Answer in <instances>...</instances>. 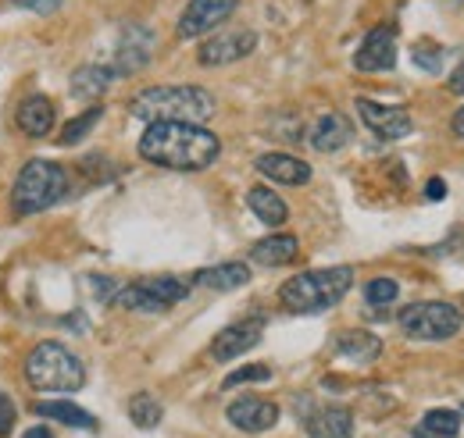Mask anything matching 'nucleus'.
Instances as JSON below:
<instances>
[{
	"label": "nucleus",
	"instance_id": "nucleus-1",
	"mask_svg": "<svg viewBox=\"0 0 464 438\" xmlns=\"http://www.w3.org/2000/svg\"><path fill=\"white\" fill-rule=\"evenodd\" d=\"M222 139L204 125L186 121H154L140 136V157L172 171H204L218 161Z\"/></svg>",
	"mask_w": 464,
	"mask_h": 438
},
{
	"label": "nucleus",
	"instance_id": "nucleus-2",
	"mask_svg": "<svg viewBox=\"0 0 464 438\" xmlns=\"http://www.w3.org/2000/svg\"><path fill=\"white\" fill-rule=\"evenodd\" d=\"M129 114L154 125V121H186L204 125L215 114V97L200 86H150L132 97Z\"/></svg>",
	"mask_w": 464,
	"mask_h": 438
},
{
	"label": "nucleus",
	"instance_id": "nucleus-3",
	"mask_svg": "<svg viewBox=\"0 0 464 438\" xmlns=\"http://www.w3.org/2000/svg\"><path fill=\"white\" fill-rule=\"evenodd\" d=\"M350 285H353V268H347V264L293 274L279 289V303L286 314H322L347 296Z\"/></svg>",
	"mask_w": 464,
	"mask_h": 438
},
{
	"label": "nucleus",
	"instance_id": "nucleus-4",
	"mask_svg": "<svg viewBox=\"0 0 464 438\" xmlns=\"http://www.w3.org/2000/svg\"><path fill=\"white\" fill-rule=\"evenodd\" d=\"M64 193H68V171L58 161H40L36 157L18 171L14 189H11V207H14V214L29 218V214H40V211L54 207Z\"/></svg>",
	"mask_w": 464,
	"mask_h": 438
},
{
	"label": "nucleus",
	"instance_id": "nucleus-5",
	"mask_svg": "<svg viewBox=\"0 0 464 438\" xmlns=\"http://www.w3.org/2000/svg\"><path fill=\"white\" fill-rule=\"evenodd\" d=\"M25 378L33 388H44V392H79L86 385V367L68 346L47 338L29 353Z\"/></svg>",
	"mask_w": 464,
	"mask_h": 438
},
{
	"label": "nucleus",
	"instance_id": "nucleus-6",
	"mask_svg": "<svg viewBox=\"0 0 464 438\" xmlns=\"http://www.w3.org/2000/svg\"><path fill=\"white\" fill-rule=\"evenodd\" d=\"M397 325L407 338H418V342H443V338H454L461 331L464 318L454 303H407L404 310L397 314Z\"/></svg>",
	"mask_w": 464,
	"mask_h": 438
},
{
	"label": "nucleus",
	"instance_id": "nucleus-7",
	"mask_svg": "<svg viewBox=\"0 0 464 438\" xmlns=\"http://www.w3.org/2000/svg\"><path fill=\"white\" fill-rule=\"evenodd\" d=\"M393 64H397V29L393 25H375L361 40V47L353 54V68L357 71H390Z\"/></svg>",
	"mask_w": 464,
	"mask_h": 438
},
{
	"label": "nucleus",
	"instance_id": "nucleus-8",
	"mask_svg": "<svg viewBox=\"0 0 464 438\" xmlns=\"http://www.w3.org/2000/svg\"><path fill=\"white\" fill-rule=\"evenodd\" d=\"M239 0H189L182 18H179V36L182 40H197L211 29H218L232 11H236Z\"/></svg>",
	"mask_w": 464,
	"mask_h": 438
},
{
	"label": "nucleus",
	"instance_id": "nucleus-9",
	"mask_svg": "<svg viewBox=\"0 0 464 438\" xmlns=\"http://www.w3.org/2000/svg\"><path fill=\"white\" fill-rule=\"evenodd\" d=\"M229 424L246 432V435H261L268 428L279 424V406L272 399H261V395H239L236 403H229Z\"/></svg>",
	"mask_w": 464,
	"mask_h": 438
},
{
	"label": "nucleus",
	"instance_id": "nucleus-10",
	"mask_svg": "<svg viewBox=\"0 0 464 438\" xmlns=\"http://www.w3.org/2000/svg\"><path fill=\"white\" fill-rule=\"evenodd\" d=\"M254 47H257V33L239 29V33L204 40L200 51H197V61L208 64V68H222V64H232V61H243L246 54H254Z\"/></svg>",
	"mask_w": 464,
	"mask_h": 438
},
{
	"label": "nucleus",
	"instance_id": "nucleus-11",
	"mask_svg": "<svg viewBox=\"0 0 464 438\" xmlns=\"http://www.w3.org/2000/svg\"><path fill=\"white\" fill-rule=\"evenodd\" d=\"M357 114L379 139H404L414 129V121L404 108H386V104H375V100H364V97H357Z\"/></svg>",
	"mask_w": 464,
	"mask_h": 438
},
{
	"label": "nucleus",
	"instance_id": "nucleus-12",
	"mask_svg": "<svg viewBox=\"0 0 464 438\" xmlns=\"http://www.w3.org/2000/svg\"><path fill=\"white\" fill-rule=\"evenodd\" d=\"M261 331H265V325H261L257 318H254V321H236V325H226V328L211 338V360L226 364V360H236V357L250 353V349L261 342Z\"/></svg>",
	"mask_w": 464,
	"mask_h": 438
},
{
	"label": "nucleus",
	"instance_id": "nucleus-13",
	"mask_svg": "<svg viewBox=\"0 0 464 438\" xmlns=\"http://www.w3.org/2000/svg\"><path fill=\"white\" fill-rule=\"evenodd\" d=\"M150 51H154V33H150L147 25H129V29H125V40H121V47H118L115 75H132V71L147 68Z\"/></svg>",
	"mask_w": 464,
	"mask_h": 438
},
{
	"label": "nucleus",
	"instance_id": "nucleus-14",
	"mask_svg": "<svg viewBox=\"0 0 464 438\" xmlns=\"http://www.w3.org/2000/svg\"><path fill=\"white\" fill-rule=\"evenodd\" d=\"M307 438H353V414L347 406H318L304 417Z\"/></svg>",
	"mask_w": 464,
	"mask_h": 438
},
{
	"label": "nucleus",
	"instance_id": "nucleus-15",
	"mask_svg": "<svg viewBox=\"0 0 464 438\" xmlns=\"http://www.w3.org/2000/svg\"><path fill=\"white\" fill-rule=\"evenodd\" d=\"M54 121H58V110L51 104V97H44V93H33V97H25V100L18 104V129H22L29 139L51 136Z\"/></svg>",
	"mask_w": 464,
	"mask_h": 438
},
{
	"label": "nucleus",
	"instance_id": "nucleus-16",
	"mask_svg": "<svg viewBox=\"0 0 464 438\" xmlns=\"http://www.w3.org/2000/svg\"><path fill=\"white\" fill-rule=\"evenodd\" d=\"M350 139H353V125H350L343 114H336V110L322 114V118L311 125V147H314L318 154H336V150L347 147Z\"/></svg>",
	"mask_w": 464,
	"mask_h": 438
},
{
	"label": "nucleus",
	"instance_id": "nucleus-17",
	"mask_svg": "<svg viewBox=\"0 0 464 438\" xmlns=\"http://www.w3.org/2000/svg\"><path fill=\"white\" fill-rule=\"evenodd\" d=\"M257 171L272 182H283V186H307L311 182V165L293 157V154H261Z\"/></svg>",
	"mask_w": 464,
	"mask_h": 438
},
{
	"label": "nucleus",
	"instance_id": "nucleus-18",
	"mask_svg": "<svg viewBox=\"0 0 464 438\" xmlns=\"http://www.w3.org/2000/svg\"><path fill=\"white\" fill-rule=\"evenodd\" d=\"M296 253H300L296 235L283 232V235H268V239H261V243L250 250V261H254L257 268H283V264H290Z\"/></svg>",
	"mask_w": 464,
	"mask_h": 438
},
{
	"label": "nucleus",
	"instance_id": "nucleus-19",
	"mask_svg": "<svg viewBox=\"0 0 464 438\" xmlns=\"http://www.w3.org/2000/svg\"><path fill=\"white\" fill-rule=\"evenodd\" d=\"M250 281V268L229 261V264H215V268H204V271L193 274L189 285H200V289H215V292H232V289H243Z\"/></svg>",
	"mask_w": 464,
	"mask_h": 438
},
{
	"label": "nucleus",
	"instance_id": "nucleus-20",
	"mask_svg": "<svg viewBox=\"0 0 464 438\" xmlns=\"http://www.w3.org/2000/svg\"><path fill=\"white\" fill-rule=\"evenodd\" d=\"M246 207L254 211V218L261 221V224H268V228H279V224H286V218H290L286 200L279 193H272L268 186H254L246 193Z\"/></svg>",
	"mask_w": 464,
	"mask_h": 438
},
{
	"label": "nucleus",
	"instance_id": "nucleus-21",
	"mask_svg": "<svg viewBox=\"0 0 464 438\" xmlns=\"http://www.w3.org/2000/svg\"><path fill=\"white\" fill-rule=\"evenodd\" d=\"M336 353H340L343 360H353V364H372V360H379V353H382V338L361 328L343 331V335L336 338Z\"/></svg>",
	"mask_w": 464,
	"mask_h": 438
},
{
	"label": "nucleus",
	"instance_id": "nucleus-22",
	"mask_svg": "<svg viewBox=\"0 0 464 438\" xmlns=\"http://www.w3.org/2000/svg\"><path fill=\"white\" fill-rule=\"evenodd\" d=\"M36 414H40L44 421H58L64 428H82V432H93V428H97V421H93L90 410H82L79 403H64V399H44V403L36 406Z\"/></svg>",
	"mask_w": 464,
	"mask_h": 438
},
{
	"label": "nucleus",
	"instance_id": "nucleus-23",
	"mask_svg": "<svg viewBox=\"0 0 464 438\" xmlns=\"http://www.w3.org/2000/svg\"><path fill=\"white\" fill-rule=\"evenodd\" d=\"M111 82H115V68H104V64H82V68L72 75V97H79V100H93V97H101Z\"/></svg>",
	"mask_w": 464,
	"mask_h": 438
},
{
	"label": "nucleus",
	"instance_id": "nucleus-24",
	"mask_svg": "<svg viewBox=\"0 0 464 438\" xmlns=\"http://www.w3.org/2000/svg\"><path fill=\"white\" fill-rule=\"evenodd\" d=\"M161 417H165V410H161V403L150 395V392H136L132 399H129V421L136 424V428H158L161 424Z\"/></svg>",
	"mask_w": 464,
	"mask_h": 438
},
{
	"label": "nucleus",
	"instance_id": "nucleus-25",
	"mask_svg": "<svg viewBox=\"0 0 464 438\" xmlns=\"http://www.w3.org/2000/svg\"><path fill=\"white\" fill-rule=\"evenodd\" d=\"M418 432H425V435L432 438H458V432H461V414L458 410H447V406L429 410L425 421L418 424Z\"/></svg>",
	"mask_w": 464,
	"mask_h": 438
},
{
	"label": "nucleus",
	"instance_id": "nucleus-26",
	"mask_svg": "<svg viewBox=\"0 0 464 438\" xmlns=\"http://www.w3.org/2000/svg\"><path fill=\"white\" fill-rule=\"evenodd\" d=\"M104 118V108H90V110H82L79 118H72L64 129H61V136H58V143L61 147H75V143H82L90 132H93V125Z\"/></svg>",
	"mask_w": 464,
	"mask_h": 438
},
{
	"label": "nucleus",
	"instance_id": "nucleus-27",
	"mask_svg": "<svg viewBox=\"0 0 464 438\" xmlns=\"http://www.w3.org/2000/svg\"><path fill=\"white\" fill-rule=\"evenodd\" d=\"M397 296H401V285H397L393 278H372V281L364 285L368 307H390V303H397Z\"/></svg>",
	"mask_w": 464,
	"mask_h": 438
},
{
	"label": "nucleus",
	"instance_id": "nucleus-28",
	"mask_svg": "<svg viewBox=\"0 0 464 438\" xmlns=\"http://www.w3.org/2000/svg\"><path fill=\"white\" fill-rule=\"evenodd\" d=\"M443 47L440 43H432V40H421V43H414V51H411V61H414V68H421V71H440L443 68Z\"/></svg>",
	"mask_w": 464,
	"mask_h": 438
},
{
	"label": "nucleus",
	"instance_id": "nucleus-29",
	"mask_svg": "<svg viewBox=\"0 0 464 438\" xmlns=\"http://www.w3.org/2000/svg\"><path fill=\"white\" fill-rule=\"evenodd\" d=\"M272 378V367H265V364H246V367H239V371H232L229 378H226V388H236V385H250V382H268Z\"/></svg>",
	"mask_w": 464,
	"mask_h": 438
},
{
	"label": "nucleus",
	"instance_id": "nucleus-30",
	"mask_svg": "<svg viewBox=\"0 0 464 438\" xmlns=\"http://www.w3.org/2000/svg\"><path fill=\"white\" fill-rule=\"evenodd\" d=\"M14 417H18V410H14L11 395H4V392H0V438L11 435V428H14Z\"/></svg>",
	"mask_w": 464,
	"mask_h": 438
},
{
	"label": "nucleus",
	"instance_id": "nucleus-31",
	"mask_svg": "<svg viewBox=\"0 0 464 438\" xmlns=\"http://www.w3.org/2000/svg\"><path fill=\"white\" fill-rule=\"evenodd\" d=\"M11 4H18L25 11H36V14H54L61 7V0H11Z\"/></svg>",
	"mask_w": 464,
	"mask_h": 438
},
{
	"label": "nucleus",
	"instance_id": "nucleus-32",
	"mask_svg": "<svg viewBox=\"0 0 464 438\" xmlns=\"http://www.w3.org/2000/svg\"><path fill=\"white\" fill-rule=\"evenodd\" d=\"M447 90H450V93H458V97H464V64L454 68V75L447 79Z\"/></svg>",
	"mask_w": 464,
	"mask_h": 438
},
{
	"label": "nucleus",
	"instance_id": "nucleus-33",
	"mask_svg": "<svg viewBox=\"0 0 464 438\" xmlns=\"http://www.w3.org/2000/svg\"><path fill=\"white\" fill-rule=\"evenodd\" d=\"M425 196H429V200H443V196H447V186H443V178H429V186H425Z\"/></svg>",
	"mask_w": 464,
	"mask_h": 438
},
{
	"label": "nucleus",
	"instance_id": "nucleus-34",
	"mask_svg": "<svg viewBox=\"0 0 464 438\" xmlns=\"http://www.w3.org/2000/svg\"><path fill=\"white\" fill-rule=\"evenodd\" d=\"M450 129H454V136H461L464 139V108L454 114V121H450Z\"/></svg>",
	"mask_w": 464,
	"mask_h": 438
},
{
	"label": "nucleus",
	"instance_id": "nucleus-35",
	"mask_svg": "<svg viewBox=\"0 0 464 438\" xmlns=\"http://www.w3.org/2000/svg\"><path fill=\"white\" fill-rule=\"evenodd\" d=\"M22 438H54V432H51V428H29Z\"/></svg>",
	"mask_w": 464,
	"mask_h": 438
},
{
	"label": "nucleus",
	"instance_id": "nucleus-36",
	"mask_svg": "<svg viewBox=\"0 0 464 438\" xmlns=\"http://www.w3.org/2000/svg\"><path fill=\"white\" fill-rule=\"evenodd\" d=\"M414 438H432V435H425V432H418V428H414Z\"/></svg>",
	"mask_w": 464,
	"mask_h": 438
}]
</instances>
